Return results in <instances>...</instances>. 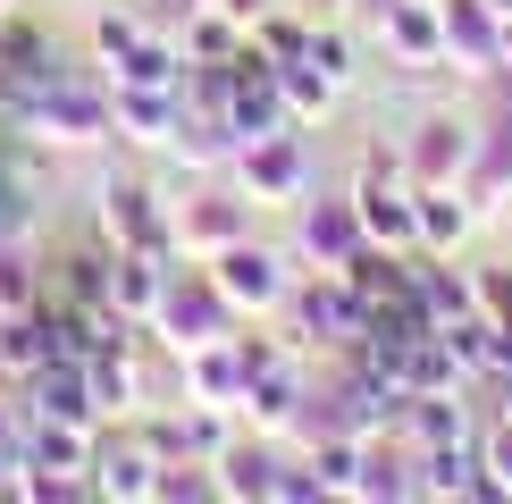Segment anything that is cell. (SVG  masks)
<instances>
[{"label": "cell", "instance_id": "6da1fadb", "mask_svg": "<svg viewBox=\"0 0 512 504\" xmlns=\"http://www.w3.org/2000/svg\"><path fill=\"white\" fill-rule=\"evenodd\" d=\"M286 353H311V345H361L370 328V294H361L345 269H311V286H286Z\"/></svg>", "mask_w": 512, "mask_h": 504}, {"label": "cell", "instance_id": "7a4b0ae2", "mask_svg": "<svg viewBox=\"0 0 512 504\" xmlns=\"http://www.w3.org/2000/svg\"><path fill=\"white\" fill-rule=\"evenodd\" d=\"M17 126H26L34 143H68V152L118 135L110 93H101V84H84V76H51L42 93H26V101H17Z\"/></svg>", "mask_w": 512, "mask_h": 504}, {"label": "cell", "instance_id": "3957f363", "mask_svg": "<svg viewBox=\"0 0 512 504\" xmlns=\"http://www.w3.org/2000/svg\"><path fill=\"white\" fill-rule=\"evenodd\" d=\"M236 320L244 311L219 294V278H210V261L194 269H168V286H160V311H152V328L168 336V353H194V345H210V336H236Z\"/></svg>", "mask_w": 512, "mask_h": 504}, {"label": "cell", "instance_id": "277c9868", "mask_svg": "<svg viewBox=\"0 0 512 504\" xmlns=\"http://www.w3.org/2000/svg\"><path fill=\"white\" fill-rule=\"evenodd\" d=\"M101 244L110 252H152V261H177V210L152 202V185H101Z\"/></svg>", "mask_w": 512, "mask_h": 504}, {"label": "cell", "instance_id": "5b68a950", "mask_svg": "<svg viewBox=\"0 0 512 504\" xmlns=\"http://www.w3.org/2000/svg\"><path fill=\"white\" fill-rule=\"evenodd\" d=\"M236 185H244V202H303L311 194V152H303V135H252L236 143Z\"/></svg>", "mask_w": 512, "mask_h": 504}, {"label": "cell", "instance_id": "8992f818", "mask_svg": "<svg viewBox=\"0 0 512 504\" xmlns=\"http://www.w3.org/2000/svg\"><path fill=\"white\" fill-rule=\"evenodd\" d=\"M445 9V59L462 76H504L512 68V26L496 17V0H437Z\"/></svg>", "mask_w": 512, "mask_h": 504}, {"label": "cell", "instance_id": "52a82bcc", "mask_svg": "<svg viewBox=\"0 0 512 504\" xmlns=\"http://www.w3.org/2000/svg\"><path fill=\"white\" fill-rule=\"evenodd\" d=\"M210 278H219V294L236 311H252V320H261V311H277L286 303V261H277L269 244H227V252H210Z\"/></svg>", "mask_w": 512, "mask_h": 504}, {"label": "cell", "instance_id": "ba28073f", "mask_svg": "<svg viewBox=\"0 0 512 504\" xmlns=\"http://www.w3.org/2000/svg\"><path fill=\"white\" fill-rule=\"evenodd\" d=\"M471 160H479V126H462V118H420V135L403 143L412 185H462Z\"/></svg>", "mask_w": 512, "mask_h": 504}, {"label": "cell", "instance_id": "9c48e42d", "mask_svg": "<svg viewBox=\"0 0 512 504\" xmlns=\"http://www.w3.org/2000/svg\"><path fill=\"white\" fill-rule=\"evenodd\" d=\"M152 479H160V454L135 437V420L93 437V496H152Z\"/></svg>", "mask_w": 512, "mask_h": 504}, {"label": "cell", "instance_id": "30bf717a", "mask_svg": "<svg viewBox=\"0 0 512 504\" xmlns=\"http://www.w3.org/2000/svg\"><path fill=\"white\" fill-rule=\"evenodd\" d=\"M177 362H185V404H219V412H236V404H244L252 370H244L236 336H210V345H194V353H177Z\"/></svg>", "mask_w": 512, "mask_h": 504}, {"label": "cell", "instance_id": "8fae6325", "mask_svg": "<svg viewBox=\"0 0 512 504\" xmlns=\"http://www.w3.org/2000/svg\"><path fill=\"white\" fill-rule=\"evenodd\" d=\"M26 412H42V420H76V429H101V395H93V378H84V362H42L34 378H26Z\"/></svg>", "mask_w": 512, "mask_h": 504}, {"label": "cell", "instance_id": "7c38bea8", "mask_svg": "<svg viewBox=\"0 0 512 504\" xmlns=\"http://www.w3.org/2000/svg\"><path fill=\"white\" fill-rule=\"evenodd\" d=\"M244 236V194H194L177 210V261H210Z\"/></svg>", "mask_w": 512, "mask_h": 504}, {"label": "cell", "instance_id": "4fadbf2b", "mask_svg": "<svg viewBox=\"0 0 512 504\" xmlns=\"http://www.w3.org/2000/svg\"><path fill=\"white\" fill-rule=\"evenodd\" d=\"M412 294H420V311H429L437 328L479 311V278H471V269H454V252H412Z\"/></svg>", "mask_w": 512, "mask_h": 504}, {"label": "cell", "instance_id": "5bb4252c", "mask_svg": "<svg viewBox=\"0 0 512 504\" xmlns=\"http://www.w3.org/2000/svg\"><path fill=\"white\" fill-rule=\"evenodd\" d=\"M378 42H387L403 68H437L445 59V9L437 0H395V9L378 17Z\"/></svg>", "mask_w": 512, "mask_h": 504}, {"label": "cell", "instance_id": "9a60e30c", "mask_svg": "<svg viewBox=\"0 0 512 504\" xmlns=\"http://www.w3.org/2000/svg\"><path fill=\"white\" fill-rule=\"evenodd\" d=\"M236 420H252L261 437H277V429H294V420H303V378H294V362H286V353H277L269 370H252V387H244Z\"/></svg>", "mask_w": 512, "mask_h": 504}, {"label": "cell", "instance_id": "2e32d148", "mask_svg": "<svg viewBox=\"0 0 512 504\" xmlns=\"http://www.w3.org/2000/svg\"><path fill=\"white\" fill-rule=\"evenodd\" d=\"M110 118H118V135H135V143H177L185 101L160 93V84H118V93H110Z\"/></svg>", "mask_w": 512, "mask_h": 504}, {"label": "cell", "instance_id": "e0dca14e", "mask_svg": "<svg viewBox=\"0 0 512 504\" xmlns=\"http://www.w3.org/2000/svg\"><path fill=\"white\" fill-rule=\"evenodd\" d=\"M395 429L412 437V454H429V446H471L462 387H445V395H403V420H395Z\"/></svg>", "mask_w": 512, "mask_h": 504}, {"label": "cell", "instance_id": "ac0fdd59", "mask_svg": "<svg viewBox=\"0 0 512 504\" xmlns=\"http://www.w3.org/2000/svg\"><path fill=\"white\" fill-rule=\"evenodd\" d=\"M361 244H370V236H361V210L353 202H303V261L345 269Z\"/></svg>", "mask_w": 512, "mask_h": 504}, {"label": "cell", "instance_id": "d6986e66", "mask_svg": "<svg viewBox=\"0 0 512 504\" xmlns=\"http://www.w3.org/2000/svg\"><path fill=\"white\" fill-rule=\"evenodd\" d=\"M160 286H168V261H152V252H118V269H110V303H118L126 328H152Z\"/></svg>", "mask_w": 512, "mask_h": 504}, {"label": "cell", "instance_id": "ffe728a7", "mask_svg": "<svg viewBox=\"0 0 512 504\" xmlns=\"http://www.w3.org/2000/svg\"><path fill=\"white\" fill-rule=\"evenodd\" d=\"M210 471H219V496H277L286 462H277V454H269V437L252 429V437H236V446L210 462Z\"/></svg>", "mask_w": 512, "mask_h": 504}, {"label": "cell", "instance_id": "44dd1931", "mask_svg": "<svg viewBox=\"0 0 512 504\" xmlns=\"http://www.w3.org/2000/svg\"><path fill=\"white\" fill-rule=\"evenodd\" d=\"M420 194V252H462V236H471V194L462 185H412Z\"/></svg>", "mask_w": 512, "mask_h": 504}, {"label": "cell", "instance_id": "7402d4cb", "mask_svg": "<svg viewBox=\"0 0 512 504\" xmlns=\"http://www.w3.org/2000/svg\"><path fill=\"white\" fill-rule=\"evenodd\" d=\"M110 269H118V252L84 244V252L59 261V278L42 286V294H59V303H76V311H118V303H110Z\"/></svg>", "mask_w": 512, "mask_h": 504}, {"label": "cell", "instance_id": "603a6c76", "mask_svg": "<svg viewBox=\"0 0 512 504\" xmlns=\"http://www.w3.org/2000/svg\"><path fill=\"white\" fill-rule=\"evenodd\" d=\"M118 84H160V93H177L185 84V42H152L143 34L135 51H118Z\"/></svg>", "mask_w": 512, "mask_h": 504}, {"label": "cell", "instance_id": "cb8c5ba5", "mask_svg": "<svg viewBox=\"0 0 512 504\" xmlns=\"http://www.w3.org/2000/svg\"><path fill=\"white\" fill-rule=\"evenodd\" d=\"M277 93H286V110H294V126L303 118H328L336 110V93H345V84H328L311 68V59H286V68H277Z\"/></svg>", "mask_w": 512, "mask_h": 504}, {"label": "cell", "instance_id": "d4e9b609", "mask_svg": "<svg viewBox=\"0 0 512 504\" xmlns=\"http://www.w3.org/2000/svg\"><path fill=\"white\" fill-rule=\"evenodd\" d=\"M185 59H236V42H244V26H236V17H227V9H194V17H185Z\"/></svg>", "mask_w": 512, "mask_h": 504}, {"label": "cell", "instance_id": "484cf974", "mask_svg": "<svg viewBox=\"0 0 512 504\" xmlns=\"http://www.w3.org/2000/svg\"><path fill=\"white\" fill-rule=\"evenodd\" d=\"M244 34L261 42V51L277 59V68H286V59H303V42H311V17H286V9H261V17H252Z\"/></svg>", "mask_w": 512, "mask_h": 504}, {"label": "cell", "instance_id": "4316f807", "mask_svg": "<svg viewBox=\"0 0 512 504\" xmlns=\"http://www.w3.org/2000/svg\"><path fill=\"white\" fill-rule=\"evenodd\" d=\"M42 303V278H34V261L17 244H0V311H34Z\"/></svg>", "mask_w": 512, "mask_h": 504}, {"label": "cell", "instance_id": "83f0119b", "mask_svg": "<svg viewBox=\"0 0 512 504\" xmlns=\"http://www.w3.org/2000/svg\"><path fill=\"white\" fill-rule=\"evenodd\" d=\"M303 59H311V68L328 76V84H345V76H353V42H345V26H311Z\"/></svg>", "mask_w": 512, "mask_h": 504}, {"label": "cell", "instance_id": "f1b7e54d", "mask_svg": "<svg viewBox=\"0 0 512 504\" xmlns=\"http://www.w3.org/2000/svg\"><path fill=\"white\" fill-rule=\"evenodd\" d=\"M93 42H101V59L135 51V42H143V17H135V9H101V26H93Z\"/></svg>", "mask_w": 512, "mask_h": 504}, {"label": "cell", "instance_id": "f546056e", "mask_svg": "<svg viewBox=\"0 0 512 504\" xmlns=\"http://www.w3.org/2000/svg\"><path fill=\"white\" fill-rule=\"evenodd\" d=\"M471 278H479V311H487V320H512V261H496V269H471Z\"/></svg>", "mask_w": 512, "mask_h": 504}, {"label": "cell", "instance_id": "4dcf8cb0", "mask_svg": "<svg viewBox=\"0 0 512 504\" xmlns=\"http://www.w3.org/2000/svg\"><path fill=\"white\" fill-rule=\"evenodd\" d=\"M479 462H487V479H496V496H512V420H496V429H487Z\"/></svg>", "mask_w": 512, "mask_h": 504}, {"label": "cell", "instance_id": "1f68e13d", "mask_svg": "<svg viewBox=\"0 0 512 504\" xmlns=\"http://www.w3.org/2000/svg\"><path fill=\"white\" fill-rule=\"evenodd\" d=\"M210 9H227L236 26H252V17H261V9H277V0H210Z\"/></svg>", "mask_w": 512, "mask_h": 504}, {"label": "cell", "instance_id": "d6a6232c", "mask_svg": "<svg viewBox=\"0 0 512 504\" xmlns=\"http://www.w3.org/2000/svg\"><path fill=\"white\" fill-rule=\"evenodd\" d=\"M168 9H177V17H194V9H210V0H168Z\"/></svg>", "mask_w": 512, "mask_h": 504}, {"label": "cell", "instance_id": "836d02e7", "mask_svg": "<svg viewBox=\"0 0 512 504\" xmlns=\"http://www.w3.org/2000/svg\"><path fill=\"white\" fill-rule=\"evenodd\" d=\"M0 446H17V429H9V404H0Z\"/></svg>", "mask_w": 512, "mask_h": 504}, {"label": "cell", "instance_id": "e575fe53", "mask_svg": "<svg viewBox=\"0 0 512 504\" xmlns=\"http://www.w3.org/2000/svg\"><path fill=\"white\" fill-rule=\"evenodd\" d=\"M504 420H512V378H504Z\"/></svg>", "mask_w": 512, "mask_h": 504}, {"label": "cell", "instance_id": "d590c367", "mask_svg": "<svg viewBox=\"0 0 512 504\" xmlns=\"http://www.w3.org/2000/svg\"><path fill=\"white\" fill-rule=\"evenodd\" d=\"M0 17H17V0H0Z\"/></svg>", "mask_w": 512, "mask_h": 504}, {"label": "cell", "instance_id": "8d00e7d4", "mask_svg": "<svg viewBox=\"0 0 512 504\" xmlns=\"http://www.w3.org/2000/svg\"><path fill=\"white\" fill-rule=\"evenodd\" d=\"M0 320H9V311H0Z\"/></svg>", "mask_w": 512, "mask_h": 504}]
</instances>
